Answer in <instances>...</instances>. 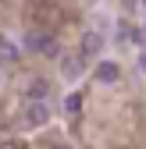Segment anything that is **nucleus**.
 Here are the masks:
<instances>
[{
    "mask_svg": "<svg viewBox=\"0 0 146 149\" xmlns=\"http://www.w3.org/2000/svg\"><path fill=\"white\" fill-rule=\"evenodd\" d=\"M64 114L68 117H79L82 114V96H79V92H68V96H64Z\"/></svg>",
    "mask_w": 146,
    "mask_h": 149,
    "instance_id": "0eeeda50",
    "label": "nucleus"
},
{
    "mask_svg": "<svg viewBox=\"0 0 146 149\" xmlns=\"http://www.w3.org/2000/svg\"><path fill=\"white\" fill-rule=\"evenodd\" d=\"M50 96V82L46 78H32L25 85V100H46Z\"/></svg>",
    "mask_w": 146,
    "mask_h": 149,
    "instance_id": "423d86ee",
    "label": "nucleus"
},
{
    "mask_svg": "<svg viewBox=\"0 0 146 149\" xmlns=\"http://www.w3.org/2000/svg\"><path fill=\"white\" fill-rule=\"evenodd\" d=\"M53 117V110L46 107V100H25L22 107V124L25 128H46Z\"/></svg>",
    "mask_w": 146,
    "mask_h": 149,
    "instance_id": "f257e3e1",
    "label": "nucleus"
},
{
    "mask_svg": "<svg viewBox=\"0 0 146 149\" xmlns=\"http://www.w3.org/2000/svg\"><path fill=\"white\" fill-rule=\"evenodd\" d=\"M0 149H22V142H18V139H7V142L0 146Z\"/></svg>",
    "mask_w": 146,
    "mask_h": 149,
    "instance_id": "6e6552de",
    "label": "nucleus"
},
{
    "mask_svg": "<svg viewBox=\"0 0 146 149\" xmlns=\"http://www.w3.org/2000/svg\"><path fill=\"white\" fill-rule=\"evenodd\" d=\"M22 43L32 50V53H43V57H61V50H57V39L53 36H46V32H25L22 36Z\"/></svg>",
    "mask_w": 146,
    "mask_h": 149,
    "instance_id": "f03ea898",
    "label": "nucleus"
},
{
    "mask_svg": "<svg viewBox=\"0 0 146 149\" xmlns=\"http://www.w3.org/2000/svg\"><path fill=\"white\" fill-rule=\"evenodd\" d=\"M86 57H82V53L75 50V53H61V57H57V68H61V78H68V82H79L82 78V71H86Z\"/></svg>",
    "mask_w": 146,
    "mask_h": 149,
    "instance_id": "7ed1b4c3",
    "label": "nucleus"
},
{
    "mask_svg": "<svg viewBox=\"0 0 146 149\" xmlns=\"http://www.w3.org/2000/svg\"><path fill=\"white\" fill-rule=\"evenodd\" d=\"M50 149H71V146H64V142H57V146H50Z\"/></svg>",
    "mask_w": 146,
    "mask_h": 149,
    "instance_id": "1a4fd4ad",
    "label": "nucleus"
},
{
    "mask_svg": "<svg viewBox=\"0 0 146 149\" xmlns=\"http://www.w3.org/2000/svg\"><path fill=\"white\" fill-rule=\"evenodd\" d=\"M79 53H82L86 61H96L100 53H103V36H100L96 29H86L82 39H79Z\"/></svg>",
    "mask_w": 146,
    "mask_h": 149,
    "instance_id": "20e7f679",
    "label": "nucleus"
},
{
    "mask_svg": "<svg viewBox=\"0 0 146 149\" xmlns=\"http://www.w3.org/2000/svg\"><path fill=\"white\" fill-rule=\"evenodd\" d=\"M139 4H142V7H146V0H139Z\"/></svg>",
    "mask_w": 146,
    "mask_h": 149,
    "instance_id": "9d476101",
    "label": "nucleus"
},
{
    "mask_svg": "<svg viewBox=\"0 0 146 149\" xmlns=\"http://www.w3.org/2000/svg\"><path fill=\"white\" fill-rule=\"evenodd\" d=\"M93 78H96L100 85H114V82L121 78V64H118V61H96Z\"/></svg>",
    "mask_w": 146,
    "mask_h": 149,
    "instance_id": "39448f33",
    "label": "nucleus"
}]
</instances>
